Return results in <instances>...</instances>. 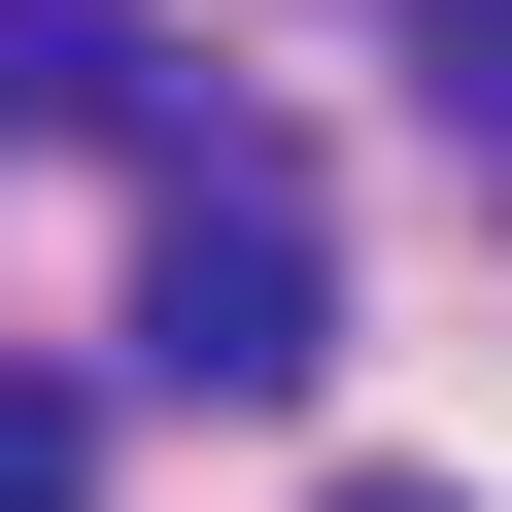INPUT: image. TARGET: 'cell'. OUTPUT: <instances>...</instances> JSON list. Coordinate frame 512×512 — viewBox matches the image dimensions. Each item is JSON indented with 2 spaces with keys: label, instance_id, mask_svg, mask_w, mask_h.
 <instances>
[{
  "label": "cell",
  "instance_id": "obj_4",
  "mask_svg": "<svg viewBox=\"0 0 512 512\" xmlns=\"http://www.w3.org/2000/svg\"><path fill=\"white\" fill-rule=\"evenodd\" d=\"M342 512H444V478H342Z\"/></svg>",
  "mask_w": 512,
  "mask_h": 512
},
{
  "label": "cell",
  "instance_id": "obj_2",
  "mask_svg": "<svg viewBox=\"0 0 512 512\" xmlns=\"http://www.w3.org/2000/svg\"><path fill=\"white\" fill-rule=\"evenodd\" d=\"M0 512H103V376H0Z\"/></svg>",
  "mask_w": 512,
  "mask_h": 512
},
{
  "label": "cell",
  "instance_id": "obj_3",
  "mask_svg": "<svg viewBox=\"0 0 512 512\" xmlns=\"http://www.w3.org/2000/svg\"><path fill=\"white\" fill-rule=\"evenodd\" d=\"M410 103H444V137H512V0H410Z\"/></svg>",
  "mask_w": 512,
  "mask_h": 512
},
{
  "label": "cell",
  "instance_id": "obj_1",
  "mask_svg": "<svg viewBox=\"0 0 512 512\" xmlns=\"http://www.w3.org/2000/svg\"><path fill=\"white\" fill-rule=\"evenodd\" d=\"M137 376H171V410H308V376H342V274H308L274 137H205V171H171V239H137Z\"/></svg>",
  "mask_w": 512,
  "mask_h": 512
}]
</instances>
